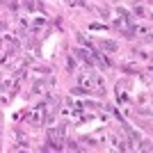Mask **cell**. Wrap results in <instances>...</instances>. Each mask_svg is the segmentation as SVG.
Segmentation results:
<instances>
[{
    "label": "cell",
    "mask_w": 153,
    "mask_h": 153,
    "mask_svg": "<svg viewBox=\"0 0 153 153\" xmlns=\"http://www.w3.org/2000/svg\"><path fill=\"white\" fill-rule=\"evenodd\" d=\"M66 5H82V0H66Z\"/></svg>",
    "instance_id": "obj_2"
},
{
    "label": "cell",
    "mask_w": 153,
    "mask_h": 153,
    "mask_svg": "<svg viewBox=\"0 0 153 153\" xmlns=\"http://www.w3.org/2000/svg\"><path fill=\"white\" fill-rule=\"evenodd\" d=\"M98 48H101V51H105V53H114L117 51V44L114 41H98Z\"/></svg>",
    "instance_id": "obj_1"
}]
</instances>
